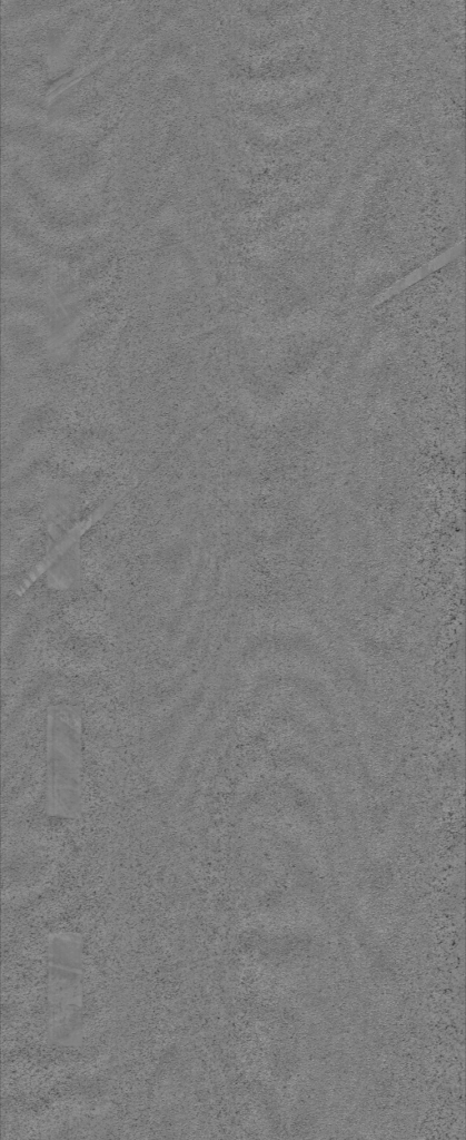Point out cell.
<instances>
[{
  "instance_id": "obj_1",
  "label": "cell",
  "mask_w": 466,
  "mask_h": 1140,
  "mask_svg": "<svg viewBox=\"0 0 466 1140\" xmlns=\"http://www.w3.org/2000/svg\"><path fill=\"white\" fill-rule=\"evenodd\" d=\"M48 816L75 819L83 808V718L79 707L57 704L46 714Z\"/></svg>"
},
{
  "instance_id": "obj_2",
  "label": "cell",
  "mask_w": 466,
  "mask_h": 1140,
  "mask_svg": "<svg viewBox=\"0 0 466 1140\" xmlns=\"http://www.w3.org/2000/svg\"><path fill=\"white\" fill-rule=\"evenodd\" d=\"M81 976V937L73 933L54 934L49 945L48 1000L51 1034L57 1041H72L80 1025Z\"/></svg>"
},
{
  "instance_id": "obj_3",
  "label": "cell",
  "mask_w": 466,
  "mask_h": 1140,
  "mask_svg": "<svg viewBox=\"0 0 466 1140\" xmlns=\"http://www.w3.org/2000/svg\"><path fill=\"white\" fill-rule=\"evenodd\" d=\"M100 515H101V512H100V513H98V512H95V513H93L92 515H89V517H88L87 519H85V520H82L81 522H79L78 524H76V525H75V527H73V528H72V529H71V530H70V531L68 532V535H66V537H65V538H63V539H62V540H61V541H60V542H59V543H58V544H57V546H56V547H54V548L52 549V551H51V552H49V554H47V556H46V558H44V559H43V560H42V561L40 562V564H38V566L36 567V569H34V570H32V572H31V573H30V574L28 576V578H27V579H24V582H23V583L21 584V587H20V588L18 589V591H17V594H22V593H23V591H24L26 589H28V588H29V586H31V583H32V582H33V581H34V580H36V579H37V578H38V577H39V576H40V574H41V573H42L43 571H46V570H47V569H48V568L50 567V564H51L52 562H54V560H56V559H57V558H58V557H59L60 554H62V553H63V552H65V551H66V550H67V549H68V548H69V547H70V546H71V544H72V543L75 542V541H77V540H78V539H79V538H80V537H81V535H82V534H83V533H85V532H86V531H87V530H88V529H89V528H90V527H91V525H92V524H93V523L96 522V520H97V519H98V518H99Z\"/></svg>"
}]
</instances>
